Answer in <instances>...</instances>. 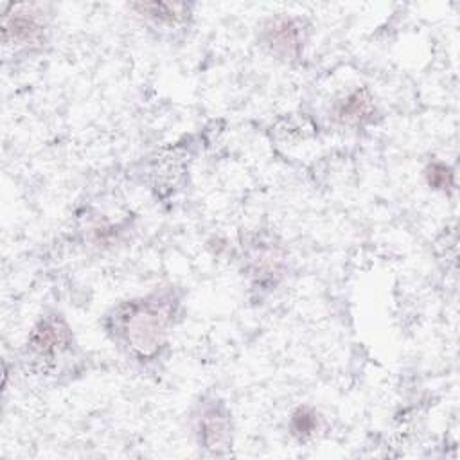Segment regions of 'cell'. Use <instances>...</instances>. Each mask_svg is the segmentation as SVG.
Instances as JSON below:
<instances>
[{
  "mask_svg": "<svg viewBox=\"0 0 460 460\" xmlns=\"http://www.w3.org/2000/svg\"><path fill=\"white\" fill-rule=\"evenodd\" d=\"M171 323L169 305L162 298L131 300L115 314V327L140 358L153 356L165 340Z\"/></svg>",
  "mask_w": 460,
  "mask_h": 460,
  "instance_id": "1",
  "label": "cell"
},
{
  "mask_svg": "<svg viewBox=\"0 0 460 460\" xmlns=\"http://www.w3.org/2000/svg\"><path fill=\"white\" fill-rule=\"evenodd\" d=\"M45 22L34 5H11V13L4 14L2 41L5 47H27L40 43Z\"/></svg>",
  "mask_w": 460,
  "mask_h": 460,
  "instance_id": "2",
  "label": "cell"
},
{
  "mask_svg": "<svg viewBox=\"0 0 460 460\" xmlns=\"http://www.w3.org/2000/svg\"><path fill=\"white\" fill-rule=\"evenodd\" d=\"M72 334L68 325L56 316L40 320L29 334L27 347L40 359H54L70 349Z\"/></svg>",
  "mask_w": 460,
  "mask_h": 460,
  "instance_id": "3",
  "label": "cell"
},
{
  "mask_svg": "<svg viewBox=\"0 0 460 460\" xmlns=\"http://www.w3.org/2000/svg\"><path fill=\"white\" fill-rule=\"evenodd\" d=\"M264 40L275 56L284 59H293L302 50V41H304L302 23L296 18H289V16L275 18L268 25Z\"/></svg>",
  "mask_w": 460,
  "mask_h": 460,
  "instance_id": "4",
  "label": "cell"
},
{
  "mask_svg": "<svg viewBox=\"0 0 460 460\" xmlns=\"http://www.w3.org/2000/svg\"><path fill=\"white\" fill-rule=\"evenodd\" d=\"M230 422H228V413L219 406V404H208L201 410L198 415V435L199 442L205 447H210L217 453L219 447H225L228 438H230Z\"/></svg>",
  "mask_w": 460,
  "mask_h": 460,
  "instance_id": "5",
  "label": "cell"
},
{
  "mask_svg": "<svg viewBox=\"0 0 460 460\" xmlns=\"http://www.w3.org/2000/svg\"><path fill=\"white\" fill-rule=\"evenodd\" d=\"M374 111L372 97L367 90H356L340 101L334 108V115L343 124H361L370 119Z\"/></svg>",
  "mask_w": 460,
  "mask_h": 460,
  "instance_id": "6",
  "label": "cell"
},
{
  "mask_svg": "<svg viewBox=\"0 0 460 460\" xmlns=\"http://www.w3.org/2000/svg\"><path fill=\"white\" fill-rule=\"evenodd\" d=\"M137 14L151 20L156 25H176L185 14V5L167 2H138L129 5Z\"/></svg>",
  "mask_w": 460,
  "mask_h": 460,
  "instance_id": "7",
  "label": "cell"
},
{
  "mask_svg": "<svg viewBox=\"0 0 460 460\" xmlns=\"http://www.w3.org/2000/svg\"><path fill=\"white\" fill-rule=\"evenodd\" d=\"M316 424H318L316 413L311 408H298L291 419V431L302 440L314 433Z\"/></svg>",
  "mask_w": 460,
  "mask_h": 460,
  "instance_id": "8",
  "label": "cell"
},
{
  "mask_svg": "<svg viewBox=\"0 0 460 460\" xmlns=\"http://www.w3.org/2000/svg\"><path fill=\"white\" fill-rule=\"evenodd\" d=\"M426 174H428V181L433 189L446 190L453 183V172L449 171V167L446 164H440V162L431 164Z\"/></svg>",
  "mask_w": 460,
  "mask_h": 460,
  "instance_id": "9",
  "label": "cell"
}]
</instances>
